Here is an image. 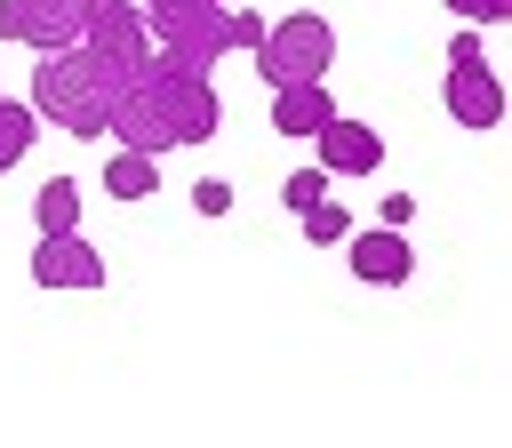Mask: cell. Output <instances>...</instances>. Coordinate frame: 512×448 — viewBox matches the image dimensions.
Segmentation results:
<instances>
[{"label": "cell", "mask_w": 512, "mask_h": 448, "mask_svg": "<svg viewBox=\"0 0 512 448\" xmlns=\"http://www.w3.org/2000/svg\"><path fill=\"white\" fill-rule=\"evenodd\" d=\"M112 96H120V72H112L88 40L32 48V88H24V104L40 112V128H64V136H104Z\"/></svg>", "instance_id": "6da1fadb"}, {"label": "cell", "mask_w": 512, "mask_h": 448, "mask_svg": "<svg viewBox=\"0 0 512 448\" xmlns=\"http://www.w3.org/2000/svg\"><path fill=\"white\" fill-rule=\"evenodd\" d=\"M248 56H256V72H264V88H296V80H328V64H336V32H328V16H312V8H296V16H280V24H264V40H256Z\"/></svg>", "instance_id": "7a4b0ae2"}, {"label": "cell", "mask_w": 512, "mask_h": 448, "mask_svg": "<svg viewBox=\"0 0 512 448\" xmlns=\"http://www.w3.org/2000/svg\"><path fill=\"white\" fill-rule=\"evenodd\" d=\"M144 80H152V96H160V120H168L176 152L216 136V120H224V104H216V72H184V64H160V56H152Z\"/></svg>", "instance_id": "3957f363"}, {"label": "cell", "mask_w": 512, "mask_h": 448, "mask_svg": "<svg viewBox=\"0 0 512 448\" xmlns=\"http://www.w3.org/2000/svg\"><path fill=\"white\" fill-rule=\"evenodd\" d=\"M80 40H88L120 80H128L136 64H152V24H144V8H136V0H96V8H88V24H80Z\"/></svg>", "instance_id": "277c9868"}, {"label": "cell", "mask_w": 512, "mask_h": 448, "mask_svg": "<svg viewBox=\"0 0 512 448\" xmlns=\"http://www.w3.org/2000/svg\"><path fill=\"white\" fill-rule=\"evenodd\" d=\"M440 104H448V120H456V128H496V120H504V80L488 72V56H480V48L448 56Z\"/></svg>", "instance_id": "5b68a950"}, {"label": "cell", "mask_w": 512, "mask_h": 448, "mask_svg": "<svg viewBox=\"0 0 512 448\" xmlns=\"http://www.w3.org/2000/svg\"><path fill=\"white\" fill-rule=\"evenodd\" d=\"M32 280L40 288H64V296H88V288H104V256L80 232H40L32 240Z\"/></svg>", "instance_id": "8992f818"}, {"label": "cell", "mask_w": 512, "mask_h": 448, "mask_svg": "<svg viewBox=\"0 0 512 448\" xmlns=\"http://www.w3.org/2000/svg\"><path fill=\"white\" fill-rule=\"evenodd\" d=\"M304 144H312V160H320L328 176H376V160H384V136H376L368 120H344V112H328Z\"/></svg>", "instance_id": "52a82bcc"}, {"label": "cell", "mask_w": 512, "mask_h": 448, "mask_svg": "<svg viewBox=\"0 0 512 448\" xmlns=\"http://www.w3.org/2000/svg\"><path fill=\"white\" fill-rule=\"evenodd\" d=\"M344 256H352V280H360V288H400V280L416 272V248L400 240V224L344 232Z\"/></svg>", "instance_id": "ba28073f"}, {"label": "cell", "mask_w": 512, "mask_h": 448, "mask_svg": "<svg viewBox=\"0 0 512 448\" xmlns=\"http://www.w3.org/2000/svg\"><path fill=\"white\" fill-rule=\"evenodd\" d=\"M328 112H336L328 80H296V88H272V136H288V144H304V136H312Z\"/></svg>", "instance_id": "9c48e42d"}, {"label": "cell", "mask_w": 512, "mask_h": 448, "mask_svg": "<svg viewBox=\"0 0 512 448\" xmlns=\"http://www.w3.org/2000/svg\"><path fill=\"white\" fill-rule=\"evenodd\" d=\"M32 136H40V112H32L24 96L0 88V176H8L16 160H32Z\"/></svg>", "instance_id": "30bf717a"}, {"label": "cell", "mask_w": 512, "mask_h": 448, "mask_svg": "<svg viewBox=\"0 0 512 448\" xmlns=\"http://www.w3.org/2000/svg\"><path fill=\"white\" fill-rule=\"evenodd\" d=\"M104 192H112V200H152V192H160V160H152V152L104 160Z\"/></svg>", "instance_id": "8fae6325"}, {"label": "cell", "mask_w": 512, "mask_h": 448, "mask_svg": "<svg viewBox=\"0 0 512 448\" xmlns=\"http://www.w3.org/2000/svg\"><path fill=\"white\" fill-rule=\"evenodd\" d=\"M32 224H40V232H80V184H72V176H48V184L32 192Z\"/></svg>", "instance_id": "7c38bea8"}, {"label": "cell", "mask_w": 512, "mask_h": 448, "mask_svg": "<svg viewBox=\"0 0 512 448\" xmlns=\"http://www.w3.org/2000/svg\"><path fill=\"white\" fill-rule=\"evenodd\" d=\"M328 200V168L312 160V168H288V184H280V208L288 216H304V208H320Z\"/></svg>", "instance_id": "4fadbf2b"}, {"label": "cell", "mask_w": 512, "mask_h": 448, "mask_svg": "<svg viewBox=\"0 0 512 448\" xmlns=\"http://www.w3.org/2000/svg\"><path fill=\"white\" fill-rule=\"evenodd\" d=\"M344 232H352V216H344L336 200H320V208H304V240H312V248H336Z\"/></svg>", "instance_id": "5bb4252c"}, {"label": "cell", "mask_w": 512, "mask_h": 448, "mask_svg": "<svg viewBox=\"0 0 512 448\" xmlns=\"http://www.w3.org/2000/svg\"><path fill=\"white\" fill-rule=\"evenodd\" d=\"M448 16H456V24H504L512 0H448Z\"/></svg>", "instance_id": "9a60e30c"}, {"label": "cell", "mask_w": 512, "mask_h": 448, "mask_svg": "<svg viewBox=\"0 0 512 448\" xmlns=\"http://www.w3.org/2000/svg\"><path fill=\"white\" fill-rule=\"evenodd\" d=\"M192 208H200V216H224V208H232V184H224V176H200V184H192Z\"/></svg>", "instance_id": "2e32d148"}, {"label": "cell", "mask_w": 512, "mask_h": 448, "mask_svg": "<svg viewBox=\"0 0 512 448\" xmlns=\"http://www.w3.org/2000/svg\"><path fill=\"white\" fill-rule=\"evenodd\" d=\"M144 16H168V8H200V0H136Z\"/></svg>", "instance_id": "e0dca14e"}, {"label": "cell", "mask_w": 512, "mask_h": 448, "mask_svg": "<svg viewBox=\"0 0 512 448\" xmlns=\"http://www.w3.org/2000/svg\"><path fill=\"white\" fill-rule=\"evenodd\" d=\"M56 8H72V16H88V8H96V0H56Z\"/></svg>", "instance_id": "ac0fdd59"}, {"label": "cell", "mask_w": 512, "mask_h": 448, "mask_svg": "<svg viewBox=\"0 0 512 448\" xmlns=\"http://www.w3.org/2000/svg\"><path fill=\"white\" fill-rule=\"evenodd\" d=\"M224 8H240V0H224Z\"/></svg>", "instance_id": "d6986e66"}]
</instances>
